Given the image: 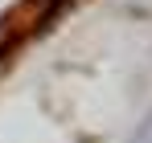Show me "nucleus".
<instances>
[{
  "label": "nucleus",
  "instance_id": "1",
  "mask_svg": "<svg viewBox=\"0 0 152 143\" xmlns=\"http://www.w3.org/2000/svg\"><path fill=\"white\" fill-rule=\"evenodd\" d=\"M132 143H152V110H148V119L140 123V131L132 135Z\"/></svg>",
  "mask_w": 152,
  "mask_h": 143
}]
</instances>
